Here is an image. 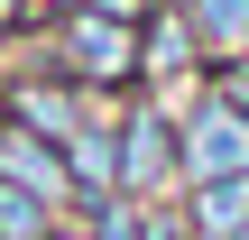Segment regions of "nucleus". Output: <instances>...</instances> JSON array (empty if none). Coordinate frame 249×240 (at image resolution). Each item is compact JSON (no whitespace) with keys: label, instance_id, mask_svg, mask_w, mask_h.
Segmentation results:
<instances>
[{"label":"nucleus","instance_id":"1","mask_svg":"<svg viewBox=\"0 0 249 240\" xmlns=\"http://www.w3.org/2000/svg\"><path fill=\"white\" fill-rule=\"evenodd\" d=\"M139 28H148V18L65 9V18L46 28V46H37L28 65H55V74H65V83H83L92 102H129V92H148V83H139Z\"/></svg>","mask_w":249,"mask_h":240},{"label":"nucleus","instance_id":"2","mask_svg":"<svg viewBox=\"0 0 249 240\" xmlns=\"http://www.w3.org/2000/svg\"><path fill=\"white\" fill-rule=\"evenodd\" d=\"M111 129H120V194H129V203H176V185H185L176 102H166V92H129V102L111 111Z\"/></svg>","mask_w":249,"mask_h":240},{"label":"nucleus","instance_id":"3","mask_svg":"<svg viewBox=\"0 0 249 240\" xmlns=\"http://www.w3.org/2000/svg\"><path fill=\"white\" fill-rule=\"evenodd\" d=\"M176 157H185V185H203V176H249V111H231L203 74H194L185 102H176Z\"/></svg>","mask_w":249,"mask_h":240},{"label":"nucleus","instance_id":"4","mask_svg":"<svg viewBox=\"0 0 249 240\" xmlns=\"http://www.w3.org/2000/svg\"><path fill=\"white\" fill-rule=\"evenodd\" d=\"M194 74H203V46H194V18H185L176 0H157V9H148V28H139V83L176 102V92H185Z\"/></svg>","mask_w":249,"mask_h":240},{"label":"nucleus","instance_id":"5","mask_svg":"<svg viewBox=\"0 0 249 240\" xmlns=\"http://www.w3.org/2000/svg\"><path fill=\"white\" fill-rule=\"evenodd\" d=\"M111 111H120V102H102V111L65 139V176H74V213H65V222L102 213V203L120 194V129H111Z\"/></svg>","mask_w":249,"mask_h":240},{"label":"nucleus","instance_id":"6","mask_svg":"<svg viewBox=\"0 0 249 240\" xmlns=\"http://www.w3.org/2000/svg\"><path fill=\"white\" fill-rule=\"evenodd\" d=\"M0 185L9 194H37V203H55V213H74V176H65V148L55 139H37V129H0Z\"/></svg>","mask_w":249,"mask_h":240},{"label":"nucleus","instance_id":"7","mask_svg":"<svg viewBox=\"0 0 249 240\" xmlns=\"http://www.w3.org/2000/svg\"><path fill=\"white\" fill-rule=\"evenodd\" d=\"M176 213L194 240H240L249 231V176H203V185H176Z\"/></svg>","mask_w":249,"mask_h":240},{"label":"nucleus","instance_id":"8","mask_svg":"<svg viewBox=\"0 0 249 240\" xmlns=\"http://www.w3.org/2000/svg\"><path fill=\"white\" fill-rule=\"evenodd\" d=\"M185 18H194V46H203V65L249 55V0H185Z\"/></svg>","mask_w":249,"mask_h":240},{"label":"nucleus","instance_id":"9","mask_svg":"<svg viewBox=\"0 0 249 240\" xmlns=\"http://www.w3.org/2000/svg\"><path fill=\"white\" fill-rule=\"evenodd\" d=\"M55 222H65L55 203H37V194H9V185H0V240H55Z\"/></svg>","mask_w":249,"mask_h":240},{"label":"nucleus","instance_id":"10","mask_svg":"<svg viewBox=\"0 0 249 240\" xmlns=\"http://www.w3.org/2000/svg\"><path fill=\"white\" fill-rule=\"evenodd\" d=\"M83 231H92V240H148V203H129V194H111L102 213H83Z\"/></svg>","mask_w":249,"mask_h":240},{"label":"nucleus","instance_id":"11","mask_svg":"<svg viewBox=\"0 0 249 240\" xmlns=\"http://www.w3.org/2000/svg\"><path fill=\"white\" fill-rule=\"evenodd\" d=\"M203 83H213L231 111H249V55H222V65H203Z\"/></svg>","mask_w":249,"mask_h":240},{"label":"nucleus","instance_id":"12","mask_svg":"<svg viewBox=\"0 0 249 240\" xmlns=\"http://www.w3.org/2000/svg\"><path fill=\"white\" fill-rule=\"evenodd\" d=\"M55 240H92V231H83V222H55Z\"/></svg>","mask_w":249,"mask_h":240},{"label":"nucleus","instance_id":"13","mask_svg":"<svg viewBox=\"0 0 249 240\" xmlns=\"http://www.w3.org/2000/svg\"><path fill=\"white\" fill-rule=\"evenodd\" d=\"M0 129H9V83H0Z\"/></svg>","mask_w":249,"mask_h":240},{"label":"nucleus","instance_id":"14","mask_svg":"<svg viewBox=\"0 0 249 240\" xmlns=\"http://www.w3.org/2000/svg\"><path fill=\"white\" fill-rule=\"evenodd\" d=\"M176 9H185V0H176Z\"/></svg>","mask_w":249,"mask_h":240},{"label":"nucleus","instance_id":"15","mask_svg":"<svg viewBox=\"0 0 249 240\" xmlns=\"http://www.w3.org/2000/svg\"><path fill=\"white\" fill-rule=\"evenodd\" d=\"M240 240H249V231H240Z\"/></svg>","mask_w":249,"mask_h":240}]
</instances>
